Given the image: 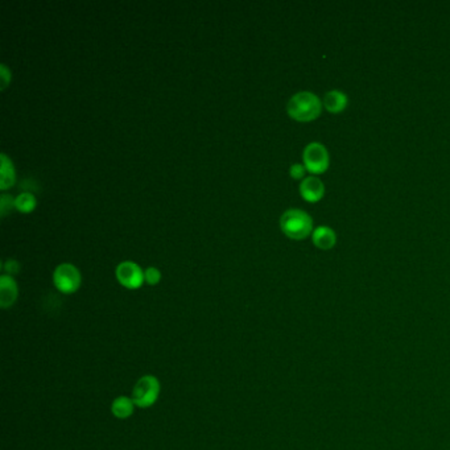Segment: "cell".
I'll use <instances>...</instances> for the list:
<instances>
[{
  "label": "cell",
  "instance_id": "1",
  "mask_svg": "<svg viewBox=\"0 0 450 450\" xmlns=\"http://www.w3.org/2000/svg\"><path fill=\"white\" fill-rule=\"evenodd\" d=\"M322 106V101L315 92L300 91L288 101L286 112L292 119L297 121H312L321 115Z\"/></svg>",
  "mask_w": 450,
  "mask_h": 450
},
{
  "label": "cell",
  "instance_id": "2",
  "mask_svg": "<svg viewBox=\"0 0 450 450\" xmlns=\"http://www.w3.org/2000/svg\"><path fill=\"white\" fill-rule=\"evenodd\" d=\"M280 227L288 238L305 239L313 233V218L301 209H288L280 218Z\"/></svg>",
  "mask_w": 450,
  "mask_h": 450
},
{
  "label": "cell",
  "instance_id": "3",
  "mask_svg": "<svg viewBox=\"0 0 450 450\" xmlns=\"http://www.w3.org/2000/svg\"><path fill=\"white\" fill-rule=\"evenodd\" d=\"M160 390V380L156 376H141L134 386L131 399L134 400L136 407L148 408L157 402Z\"/></svg>",
  "mask_w": 450,
  "mask_h": 450
},
{
  "label": "cell",
  "instance_id": "4",
  "mask_svg": "<svg viewBox=\"0 0 450 450\" xmlns=\"http://www.w3.org/2000/svg\"><path fill=\"white\" fill-rule=\"evenodd\" d=\"M302 160L306 170L313 175L325 173L331 166L329 152L324 144L317 141L309 143L305 147V150L302 152Z\"/></svg>",
  "mask_w": 450,
  "mask_h": 450
},
{
  "label": "cell",
  "instance_id": "5",
  "mask_svg": "<svg viewBox=\"0 0 450 450\" xmlns=\"http://www.w3.org/2000/svg\"><path fill=\"white\" fill-rule=\"evenodd\" d=\"M81 280L82 279L79 271L75 264L70 263H62L53 272V283L65 295L75 293L81 285Z\"/></svg>",
  "mask_w": 450,
  "mask_h": 450
},
{
  "label": "cell",
  "instance_id": "6",
  "mask_svg": "<svg viewBox=\"0 0 450 450\" xmlns=\"http://www.w3.org/2000/svg\"><path fill=\"white\" fill-rule=\"evenodd\" d=\"M115 275L120 284L128 289H137L144 283V272L135 262L131 260H126L118 264Z\"/></svg>",
  "mask_w": 450,
  "mask_h": 450
},
{
  "label": "cell",
  "instance_id": "7",
  "mask_svg": "<svg viewBox=\"0 0 450 450\" xmlns=\"http://www.w3.org/2000/svg\"><path fill=\"white\" fill-rule=\"evenodd\" d=\"M300 195L305 201H308L311 204H315V202L321 201L325 195V185L317 177H313V176L306 177L301 181Z\"/></svg>",
  "mask_w": 450,
  "mask_h": 450
},
{
  "label": "cell",
  "instance_id": "8",
  "mask_svg": "<svg viewBox=\"0 0 450 450\" xmlns=\"http://www.w3.org/2000/svg\"><path fill=\"white\" fill-rule=\"evenodd\" d=\"M19 291L17 284L12 276L1 275L0 276V306L7 309L15 304Z\"/></svg>",
  "mask_w": 450,
  "mask_h": 450
},
{
  "label": "cell",
  "instance_id": "9",
  "mask_svg": "<svg viewBox=\"0 0 450 450\" xmlns=\"http://www.w3.org/2000/svg\"><path fill=\"white\" fill-rule=\"evenodd\" d=\"M312 242L320 250H331L337 243L335 231L328 226H320L312 233Z\"/></svg>",
  "mask_w": 450,
  "mask_h": 450
},
{
  "label": "cell",
  "instance_id": "10",
  "mask_svg": "<svg viewBox=\"0 0 450 450\" xmlns=\"http://www.w3.org/2000/svg\"><path fill=\"white\" fill-rule=\"evenodd\" d=\"M322 105L331 112V114H340L349 105V98L345 92L340 90L328 91L324 95Z\"/></svg>",
  "mask_w": 450,
  "mask_h": 450
},
{
  "label": "cell",
  "instance_id": "11",
  "mask_svg": "<svg viewBox=\"0 0 450 450\" xmlns=\"http://www.w3.org/2000/svg\"><path fill=\"white\" fill-rule=\"evenodd\" d=\"M135 403L131 398L127 396H119L117 399H114L112 404H111V413L120 420L128 419L135 409Z\"/></svg>",
  "mask_w": 450,
  "mask_h": 450
},
{
  "label": "cell",
  "instance_id": "12",
  "mask_svg": "<svg viewBox=\"0 0 450 450\" xmlns=\"http://www.w3.org/2000/svg\"><path fill=\"white\" fill-rule=\"evenodd\" d=\"M0 160H1V169H0V188L3 190L8 189L10 186H12L15 184L16 173L14 164L11 162V159L6 155L1 153L0 155Z\"/></svg>",
  "mask_w": 450,
  "mask_h": 450
},
{
  "label": "cell",
  "instance_id": "13",
  "mask_svg": "<svg viewBox=\"0 0 450 450\" xmlns=\"http://www.w3.org/2000/svg\"><path fill=\"white\" fill-rule=\"evenodd\" d=\"M36 204H37L36 197L28 192L21 193L16 197L15 208L21 213H30L36 208Z\"/></svg>",
  "mask_w": 450,
  "mask_h": 450
},
{
  "label": "cell",
  "instance_id": "14",
  "mask_svg": "<svg viewBox=\"0 0 450 450\" xmlns=\"http://www.w3.org/2000/svg\"><path fill=\"white\" fill-rule=\"evenodd\" d=\"M15 199L12 195H3L0 197V215L6 217L12 208H15Z\"/></svg>",
  "mask_w": 450,
  "mask_h": 450
},
{
  "label": "cell",
  "instance_id": "15",
  "mask_svg": "<svg viewBox=\"0 0 450 450\" xmlns=\"http://www.w3.org/2000/svg\"><path fill=\"white\" fill-rule=\"evenodd\" d=\"M162 280V273L156 267H150L144 271V282L150 285H156Z\"/></svg>",
  "mask_w": 450,
  "mask_h": 450
},
{
  "label": "cell",
  "instance_id": "16",
  "mask_svg": "<svg viewBox=\"0 0 450 450\" xmlns=\"http://www.w3.org/2000/svg\"><path fill=\"white\" fill-rule=\"evenodd\" d=\"M3 270L6 272V275L12 276V275L19 273V271H20V263H19L17 260H14V259H8V260L4 263Z\"/></svg>",
  "mask_w": 450,
  "mask_h": 450
},
{
  "label": "cell",
  "instance_id": "17",
  "mask_svg": "<svg viewBox=\"0 0 450 450\" xmlns=\"http://www.w3.org/2000/svg\"><path fill=\"white\" fill-rule=\"evenodd\" d=\"M0 77H1V86H0V89L4 90L8 86L10 81H11V72H10V69L4 63L0 65Z\"/></svg>",
  "mask_w": 450,
  "mask_h": 450
},
{
  "label": "cell",
  "instance_id": "18",
  "mask_svg": "<svg viewBox=\"0 0 450 450\" xmlns=\"http://www.w3.org/2000/svg\"><path fill=\"white\" fill-rule=\"evenodd\" d=\"M305 172H306V168L304 164H293L291 166L289 169V173H291V177L295 179V180H300L304 176H305Z\"/></svg>",
  "mask_w": 450,
  "mask_h": 450
}]
</instances>
